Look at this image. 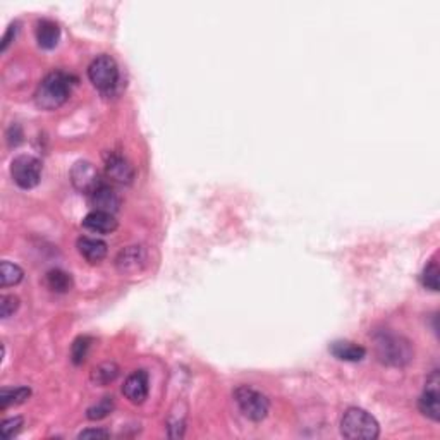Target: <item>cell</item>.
<instances>
[{
  "label": "cell",
  "mask_w": 440,
  "mask_h": 440,
  "mask_svg": "<svg viewBox=\"0 0 440 440\" xmlns=\"http://www.w3.org/2000/svg\"><path fill=\"white\" fill-rule=\"evenodd\" d=\"M88 77L99 92H112L119 83L118 62L112 59L111 56H99L89 64Z\"/></svg>",
  "instance_id": "5b68a950"
},
{
  "label": "cell",
  "mask_w": 440,
  "mask_h": 440,
  "mask_svg": "<svg viewBox=\"0 0 440 440\" xmlns=\"http://www.w3.org/2000/svg\"><path fill=\"white\" fill-rule=\"evenodd\" d=\"M83 227L96 234H111L118 229V220L112 213L93 210L83 219Z\"/></svg>",
  "instance_id": "4fadbf2b"
},
{
  "label": "cell",
  "mask_w": 440,
  "mask_h": 440,
  "mask_svg": "<svg viewBox=\"0 0 440 440\" xmlns=\"http://www.w3.org/2000/svg\"><path fill=\"white\" fill-rule=\"evenodd\" d=\"M439 397H440V377L437 370H435V372L427 379L425 392L420 397L418 403L420 411H422L427 418L434 420V422H439L440 418Z\"/></svg>",
  "instance_id": "9c48e42d"
},
{
  "label": "cell",
  "mask_w": 440,
  "mask_h": 440,
  "mask_svg": "<svg viewBox=\"0 0 440 440\" xmlns=\"http://www.w3.org/2000/svg\"><path fill=\"white\" fill-rule=\"evenodd\" d=\"M111 437V434H108L107 430H102V428H88V430H83L80 435H77V439L80 440H87V439H108Z\"/></svg>",
  "instance_id": "484cf974"
},
{
  "label": "cell",
  "mask_w": 440,
  "mask_h": 440,
  "mask_svg": "<svg viewBox=\"0 0 440 440\" xmlns=\"http://www.w3.org/2000/svg\"><path fill=\"white\" fill-rule=\"evenodd\" d=\"M23 277H25V272L18 265L11 262H2V265H0V282H2V287L15 286V284L21 282Z\"/></svg>",
  "instance_id": "d6986e66"
},
{
  "label": "cell",
  "mask_w": 440,
  "mask_h": 440,
  "mask_svg": "<svg viewBox=\"0 0 440 440\" xmlns=\"http://www.w3.org/2000/svg\"><path fill=\"white\" fill-rule=\"evenodd\" d=\"M30 396H31V391L28 387L2 389V392H0V408H2V410H7L9 406L23 404Z\"/></svg>",
  "instance_id": "ac0fdd59"
},
{
  "label": "cell",
  "mask_w": 440,
  "mask_h": 440,
  "mask_svg": "<svg viewBox=\"0 0 440 440\" xmlns=\"http://www.w3.org/2000/svg\"><path fill=\"white\" fill-rule=\"evenodd\" d=\"M23 427V418L21 416H14V418H9L6 420V422L2 423V427H0V432H2V437L4 439H13L15 434H18L19 430H21Z\"/></svg>",
  "instance_id": "d4e9b609"
},
{
  "label": "cell",
  "mask_w": 440,
  "mask_h": 440,
  "mask_svg": "<svg viewBox=\"0 0 440 440\" xmlns=\"http://www.w3.org/2000/svg\"><path fill=\"white\" fill-rule=\"evenodd\" d=\"M112 410H114V397H103L99 404L89 408L87 411V416L88 420H93V422H95V420H103L105 416L111 415Z\"/></svg>",
  "instance_id": "44dd1931"
},
{
  "label": "cell",
  "mask_w": 440,
  "mask_h": 440,
  "mask_svg": "<svg viewBox=\"0 0 440 440\" xmlns=\"http://www.w3.org/2000/svg\"><path fill=\"white\" fill-rule=\"evenodd\" d=\"M439 265L435 260H432L430 263L427 265L425 270H423L422 274V284L427 287V289L434 291V293H437L439 291Z\"/></svg>",
  "instance_id": "7402d4cb"
},
{
  "label": "cell",
  "mask_w": 440,
  "mask_h": 440,
  "mask_svg": "<svg viewBox=\"0 0 440 440\" xmlns=\"http://www.w3.org/2000/svg\"><path fill=\"white\" fill-rule=\"evenodd\" d=\"M373 342H375V354L377 358L384 365L389 367H404L413 360V348L411 342L403 336H397L394 332L389 330H382V332L373 336Z\"/></svg>",
  "instance_id": "7a4b0ae2"
},
{
  "label": "cell",
  "mask_w": 440,
  "mask_h": 440,
  "mask_svg": "<svg viewBox=\"0 0 440 440\" xmlns=\"http://www.w3.org/2000/svg\"><path fill=\"white\" fill-rule=\"evenodd\" d=\"M105 170H107V176L118 184H131L132 179H134V167L122 155H108L105 158Z\"/></svg>",
  "instance_id": "30bf717a"
},
{
  "label": "cell",
  "mask_w": 440,
  "mask_h": 440,
  "mask_svg": "<svg viewBox=\"0 0 440 440\" xmlns=\"http://www.w3.org/2000/svg\"><path fill=\"white\" fill-rule=\"evenodd\" d=\"M148 256L143 246H130L119 253L115 258V267L122 275H138L146 268Z\"/></svg>",
  "instance_id": "ba28073f"
},
{
  "label": "cell",
  "mask_w": 440,
  "mask_h": 440,
  "mask_svg": "<svg viewBox=\"0 0 440 440\" xmlns=\"http://www.w3.org/2000/svg\"><path fill=\"white\" fill-rule=\"evenodd\" d=\"M77 250H80L81 256L92 265L100 263L107 256V244L102 239H95V237H80L77 239Z\"/></svg>",
  "instance_id": "5bb4252c"
},
{
  "label": "cell",
  "mask_w": 440,
  "mask_h": 440,
  "mask_svg": "<svg viewBox=\"0 0 440 440\" xmlns=\"http://www.w3.org/2000/svg\"><path fill=\"white\" fill-rule=\"evenodd\" d=\"M11 176L19 188H34L42 179V162L33 155H19L11 163Z\"/></svg>",
  "instance_id": "8992f818"
},
{
  "label": "cell",
  "mask_w": 440,
  "mask_h": 440,
  "mask_svg": "<svg viewBox=\"0 0 440 440\" xmlns=\"http://www.w3.org/2000/svg\"><path fill=\"white\" fill-rule=\"evenodd\" d=\"M330 353L341 361H351V363H356V361H361L367 354V349L363 346H358L356 342L351 341H336L330 344Z\"/></svg>",
  "instance_id": "9a60e30c"
},
{
  "label": "cell",
  "mask_w": 440,
  "mask_h": 440,
  "mask_svg": "<svg viewBox=\"0 0 440 440\" xmlns=\"http://www.w3.org/2000/svg\"><path fill=\"white\" fill-rule=\"evenodd\" d=\"M148 373L145 370H136L124 382L122 394L132 404H142L148 397Z\"/></svg>",
  "instance_id": "8fae6325"
},
{
  "label": "cell",
  "mask_w": 440,
  "mask_h": 440,
  "mask_svg": "<svg viewBox=\"0 0 440 440\" xmlns=\"http://www.w3.org/2000/svg\"><path fill=\"white\" fill-rule=\"evenodd\" d=\"M71 182L73 186L81 193L92 194L93 191L99 189L103 184V181L100 179L99 170L95 169L93 163L87 161H80L74 163L71 170Z\"/></svg>",
  "instance_id": "52a82bcc"
},
{
  "label": "cell",
  "mask_w": 440,
  "mask_h": 440,
  "mask_svg": "<svg viewBox=\"0 0 440 440\" xmlns=\"http://www.w3.org/2000/svg\"><path fill=\"white\" fill-rule=\"evenodd\" d=\"M234 401L241 413L251 422H263L267 418L268 410H270L267 396L256 391V389L248 387V385H241L236 389Z\"/></svg>",
  "instance_id": "277c9868"
},
{
  "label": "cell",
  "mask_w": 440,
  "mask_h": 440,
  "mask_svg": "<svg viewBox=\"0 0 440 440\" xmlns=\"http://www.w3.org/2000/svg\"><path fill=\"white\" fill-rule=\"evenodd\" d=\"M59 26L54 21H50V19H44V21H40L37 25V42L42 49H56L57 44H59Z\"/></svg>",
  "instance_id": "2e32d148"
},
{
  "label": "cell",
  "mask_w": 440,
  "mask_h": 440,
  "mask_svg": "<svg viewBox=\"0 0 440 440\" xmlns=\"http://www.w3.org/2000/svg\"><path fill=\"white\" fill-rule=\"evenodd\" d=\"M71 95V76L62 71L46 74L34 92V102L44 111H56Z\"/></svg>",
  "instance_id": "6da1fadb"
},
{
  "label": "cell",
  "mask_w": 440,
  "mask_h": 440,
  "mask_svg": "<svg viewBox=\"0 0 440 440\" xmlns=\"http://www.w3.org/2000/svg\"><path fill=\"white\" fill-rule=\"evenodd\" d=\"M89 346H92V339L89 337H77L74 341L73 348H71V358L74 365H81L84 360H87Z\"/></svg>",
  "instance_id": "603a6c76"
},
{
  "label": "cell",
  "mask_w": 440,
  "mask_h": 440,
  "mask_svg": "<svg viewBox=\"0 0 440 440\" xmlns=\"http://www.w3.org/2000/svg\"><path fill=\"white\" fill-rule=\"evenodd\" d=\"M46 286L54 293H69L73 289V277L68 272L56 268V270H50L46 274Z\"/></svg>",
  "instance_id": "e0dca14e"
},
{
  "label": "cell",
  "mask_w": 440,
  "mask_h": 440,
  "mask_svg": "<svg viewBox=\"0 0 440 440\" xmlns=\"http://www.w3.org/2000/svg\"><path fill=\"white\" fill-rule=\"evenodd\" d=\"M89 198H92V205L95 206V210H99V212H107L112 213V215L119 212L120 208L119 194L115 193L111 186L105 184V182L99 189L93 191V193L89 194Z\"/></svg>",
  "instance_id": "7c38bea8"
},
{
  "label": "cell",
  "mask_w": 440,
  "mask_h": 440,
  "mask_svg": "<svg viewBox=\"0 0 440 440\" xmlns=\"http://www.w3.org/2000/svg\"><path fill=\"white\" fill-rule=\"evenodd\" d=\"M341 434L349 440H375L380 435V425L368 411L349 408L341 418Z\"/></svg>",
  "instance_id": "3957f363"
},
{
  "label": "cell",
  "mask_w": 440,
  "mask_h": 440,
  "mask_svg": "<svg viewBox=\"0 0 440 440\" xmlns=\"http://www.w3.org/2000/svg\"><path fill=\"white\" fill-rule=\"evenodd\" d=\"M19 308V299L13 294H4L0 298V315L2 318H9Z\"/></svg>",
  "instance_id": "cb8c5ba5"
},
{
  "label": "cell",
  "mask_w": 440,
  "mask_h": 440,
  "mask_svg": "<svg viewBox=\"0 0 440 440\" xmlns=\"http://www.w3.org/2000/svg\"><path fill=\"white\" fill-rule=\"evenodd\" d=\"M119 375V368L115 363H102L92 372V382L96 385H107L114 382Z\"/></svg>",
  "instance_id": "ffe728a7"
},
{
  "label": "cell",
  "mask_w": 440,
  "mask_h": 440,
  "mask_svg": "<svg viewBox=\"0 0 440 440\" xmlns=\"http://www.w3.org/2000/svg\"><path fill=\"white\" fill-rule=\"evenodd\" d=\"M15 33H18V26L11 25L9 30H7V33L4 34V38H2V52H6V49L9 46L11 40H13V37H15Z\"/></svg>",
  "instance_id": "4316f807"
}]
</instances>
